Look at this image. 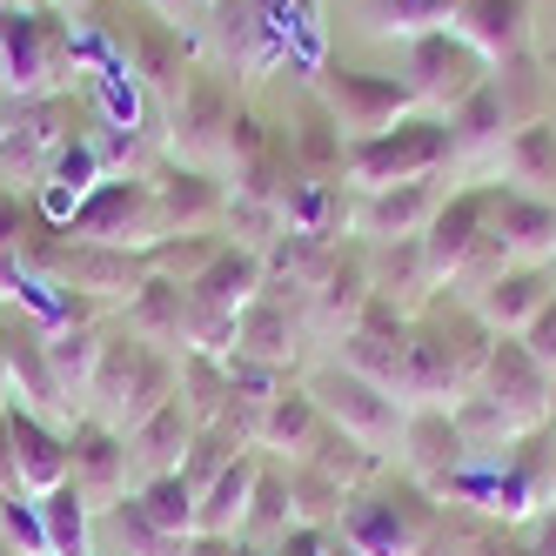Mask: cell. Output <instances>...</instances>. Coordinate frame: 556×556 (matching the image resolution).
<instances>
[{
	"label": "cell",
	"mask_w": 556,
	"mask_h": 556,
	"mask_svg": "<svg viewBox=\"0 0 556 556\" xmlns=\"http://www.w3.org/2000/svg\"><path fill=\"white\" fill-rule=\"evenodd\" d=\"M435 516H443V503H435L416 476H376V483H363L342 503L336 536L355 556H416L422 536L435 530Z\"/></svg>",
	"instance_id": "6da1fadb"
},
{
	"label": "cell",
	"mask_w": 556,
	"mask_h": 556,
	"mask_svg": "<svg viewBox=\"0 0 556 556\" xmlns=\"http://www.w3.org/2000/svg\"><path fill=\"white\" fill-rule=\"evenodd\" d=\"M175 389H181V355L122 336V342L101 349V369H94V389H88V416H101L108 429L128 435L162 403H175Z\"/></svg>",
	"instance_id": "7a4b0ae2"
},
{
	"label": "cell",
	"mask_w": 556,
	"mask_h": 556,
	"mask_svg": "<svg viewBox=\"0 0 556 556\" xmlns=\"http://www.w3.org/2000/svg\"><path fill=\"white\" fill-rule=\"evenodd\" d=\"M74 67H81V54H74V34H67L61 14L34 8V0H21V8L0 14V88H8L14 101L67 94Z\"/></svg>",
	"instance_id": "3957f363"
},
{
	"label": "cell",
	"mask_w": 556,
	"mask_h": 556,
	"mask_svg": "<svg viewBox=\"0 0 556 556\" xmlns=\"http://www.w3.org/2000/svg\"><path fill=\"white\" fill-rule=\"evenodd\" d=\"M443 168H450V128L435 122V114H409V122L342 148V181L355 194H376V188H395V181H422V175H443Z\"/></svg>",
	"instance_id": "277c9868"
},
{
	"label": "cell",
	"mask_w": 556,
	"mask_h": 556,
	"mask_svg": "<svg viewBox=\"0 0 556 556\" xmlns=\"http://www.w3.org/2000/svg\"><path fill=\"white\" fill-rule=\"evenodd\" d=\"M67 235H74V242H101V249L148 255L154 242H162V202H154V181L108 175L88 202L67 215Z\"/></svg>",
	"instance_id": "5b68a950"
},
{
	"label": "cell",
	"mask_w": 556,
	"mask_h": 556,
	"mask_svg": "<svg viewBox=\"0 0 556 556\" xmlns=\"http://www.w3.org/2000/svg\"><path fill=\"white\" fill-rule=\"evenodd\" d=\"M235 114H242V108H235L222 74H208V67H188L181 74V94L168 101V148L181 154V168H202V175L222 168V148H228Z\"/></svg>",
	"instance_id": "8992f818"
},
{
	"label": "cell",
	"mask_w": 556,
	"mask_h": 556,
	"mask_svg": "<svg viewBox=\"0 0 556 556\" xmlns=\"http://www.w3.org/2000/svg\"><path fill=\"white\" fill-rule=\"evenodd\" d=\"M308 395H315V403H323V422L329 429H342V435H355V443H363V450H376L382 463L395 456V443H403V403H395V395L389 389H376V382H363V376H355V369H323V376H315L308 382Z\"/></svg>",
	"instance_id": "52a82bcc"
},
{
	"label": "cell",
	"mask_w": 556,
	"mask_h": 556,
	"mask_svg": "<svg viewBox=\"0 0 556 556\" xmlns=\"http://www.w3.org/2000/svg\"><path fill=\"white\" fill-rule=\"evenodd\" d=\"M315 94H323V108H329V122L342 128V141H369V135H382L395 122H409V114H422L409 81H395V74L323 67V74H315Z\"/></svg>",
	"instance_id": "ba28073f"
},
{
	"label": "cell",
	"mask_w": 556,
	"mask_h": 556,
	"mask_svg": "<svg viewBox=\"0 0 556 556\" xmlns=\"http://www.w3.org/2000/svg\"><path fill=\"white\" fill-rule=\"evenodd\" d=\"M403 81H409L422 114L450 122V114L490 81V61L476 54L469 41H456L450 27H435V34H422V41H409V74H403Z\"/></svg>",
	"instance_id": "9c48e42d"
},
{
	"label": "cell",
	"mask_w": 556,
	"mask_h": 556,
	"mask_svg": "<svg viewBox=\"0 0 556 556\" xmlns=\"http://www.w3.org/2000/svg\"><path fill=\"white\" fill-rule=\"evenodd\" d=\"M483 242H490V181L450 188L443 208H435V222L422 228V268H429V282L435 289H456Z\"/></svg>",
	"instance_id": "30bf717a"
},
{
	"label": "cell",
	"mask_w": 556,
	"mask_h": 556,
	"mask_svg": "<svg viewBox=\"0 0 556 556\" xmlns=\"http://www.w3.org/2000/svg\"><path fill=\"white\" fill-rule=\"evenodd\" d=\"M476 389L490 395V403L516 422V435H536L549 429V403H556V376L536 363V355L516 342V336H496L483 376H476Z\"/></svg>",
	"instance_id": "8fae6325"
},
{
	"label": "cell",
	"mask_w": 556,
	"mask_h": 556,
	"mask_svg": "<svg viewBox=\"0 0 556 556\" xmlns=\"http://www.w3.org/2000/svg\"><path fill=\"white\" fill-rule=\"evenodd\" d=\"M369 302H376L369 249L363 242H342L336 262H329V275L302 295V329H308V342H336L342 349V336L369 315Z\"/></svg>",
	"instance_id": "7c38bea8"
},
{
	"label": "cell",
	"mask_w": 556,
	"mask_h": 556,
	"mask_svg": "<svg viewBox=\"0 0 556 556\" xmlns=\"http://www.w3.org/2000/svg\"><path fill=\"white\" fill-rule=\"evenodd\" d=\"M443 175H422V181H395V188H376V194H355L349 208V235L363 249H389V242H422V228L443 208Z\"/></svg>",
	"instance_id": "4fadbf2b"
},
{
	"label": "cell",
	"mask_w": 556,
	"mask_h": 556,
	"mask_svg": "<svg viewBox=\"0 0 556 556\" xmlns=\"http://www.w3.org/2000/svg\"><path fill=\"white\" fill-rule=\"evenodd\" d=\"M67 94L54 101H14L0 114V181H48L54 154L67 148Z\"/></svg>",
	"instance_id": "5bb4252c"
},
{
	"label": "cell",
	"mask_w": 556,
	"mask_h": 556,
	"mask_svg": "<svg viewBox=\"0 0 556 556\" xmlns=\"http://www.w3.org/2000/svg\"><path fill=\"white\" fill-rule=\"evenodd\" d=\"M34 268H48L61 289H81L101 302H128L148 282V255L101 249V242H48V249H34Z\"/></svg>",
	"instance_id": "9a60e30c"
},
{
	"label": "cell",
	"mask_w": 556,
	"mask_h": 556,
	"mask_svg": "<svg viewBox=\"0 0 556 556\" xmlns=\"http://www.w3.org/2000/svg\"><path fill=\"white\" fill-rule=\"evenodd\" d=\"M67 483L88 496L94 516L114 509L122 496H135V483H128V435L108 429L101 416L67 422Z\"/></svg>",
	"instance_id": "2e32d148"
},
{
	"label": "cell",
	"mask_w": 556,
	"mask_h": 556,
	"mask_svg": "<svg viewBox=\"0 0 556 556\" xmlns=\"http://www.w3.org/2000/svg\"><path fill=\"white\" fill-rule=\"evenodd\" d=\"M443 128H450V168H456L463 181H496V175H503V148H509L516 122H509V108H503L496 81L476 88Z\"/></svg>",
	"instance_id": "e0dca14e"
},
{
	"label": "cell",
	"mask_w": 556,
	"mask_h": 556,
	"mask_svg": "<svg viewBox=\"0 0 556 556\" xmlns=\"http://www.w3.org/2000/svg\"><path fill=\"white\" fill-rule=\"evenodd\" d=\"M395 463H403V476H416V483L443 503V490L476 463L469 443H463V429H456V409H409L403 416V443H395Z\"/></svg>",
	"instance_id": "ac0fdd59"
},
{
	"label": "cell",
	"mask_w": 556,
	"mask_h": 556,
	"mask_svg": "<svg viewBox=\"0 0 556 556\" xmlns=\"http://www.w3.org/2000/svg\"><path fill=\"white\" fill-rule=\"evenodd\" d=\"M443 8H450L443 27L483 54L490 74L509 61H530V0H443Z\"/></svg>",
	"instance_id": "d6986e66"
},
{
	"label": "cell",
	"mask_w": 556,
	"mask_h": 556,
	"mask_svg": "<svg viewBox=\"0 0 556 556\" xmlns=\"http://www.w3.org/2000/svg\"><path fill=\"white\" fill-rule=\"evenodd\" d=\"M490 235L503 242V255L516 268H549V255H556V202H536V194H516V188L490 181Z\"/></svg>",
	"instance_id": "ffe728a7"
},
{
	"label": "cell",
	"mask_w": 556,
	"mask_h": 556,
	"mask_svg": "<svg viewBox=\"0 0 556 556\" xmlns=\"http://www.w3.org/2000/svg\"><path fill=\"white\" fill-rule=\"evenodd\" d=\"M302 302H275V295H255L242 315H235V355H249L262 369H295L302 363Z\"/></svg>",
	"instance_id": "44dd1931"
},
{
	"label": "cell",
	"mask_w": 556,
	"mask_h": 556,
	"mask_svg": "<svg viewBox=\"0 0 556 556\" xmlns=\"http://www.w3.org/2000/svg\"><path fill=\"white\" fill-rule=\"evenodd\" d=\"M8 429H14V469H21V490L27 496H48L67 483V429L34 416L21 403H8Z\"/></svg>",
	"instance_id": "7402d4cb"
},
{
	"label": "cell",
	"mask_w": 556,
	"mask_h": 556,
	"mask_svg": "<svg viewBox=\"0 0 556 556\" xmlns=\"http://www.w3.org/2000/svg\"><path fill=\"white\" fill-rule=\"evenodd\" d=\"M154 202H162V242L168 235H222L228 215V188L202 168H181L154 181Z\"/></svg>",
	"instance_id": "603a6c76"
},
{
	"label": "cell",
	"mask_w": 556,
	"mask_h": 556,
	"mask_svg": "<svg viewBox=\"0 0 556 556\" xmlns=\"http://www.w3.org/2000/svg\"><path fill=\"white\" fill-rule=\"evenodd\" d=\"M556 295V282H549V268H503L496 275V282H483V289H469L463 302L476 308V315H483V323L496 329V336H523V323H530V315L543 308Z\"/></svg>",
	"instance_id": "cb8c5ba5"
},
{
	"label": "cell",
	"mask_w": 556,
	"mask_h": 556,
	"mask_svg": "<svg viewBox=\"0 0 556 556\" xmlns=\"http://www.w3.org/2000/svg\"><path fill=\"white\" fill-rule=\"evenodd\" d=\"M101 349H108V336L88 329V323H67V329L48 336V369H54V395H61L67 422L88 416V389H94V369H101Z\"/></svg>",
	"instance_id": "d4e9b609"
},
{
	"label": "cell",
	"mask_w": 556,
	"mask_h": 556,
	"mask_svg": "<svg viewBox=\"0 0 556 556\" xmlns=\"http://www.w3.org/2000/svg\"><path fill=\"white\" fill-rule=\"evenodd\" d=\"M188 443H194V416L181 409V395H175V403H162L141 429H128V483L141 490V483H154V476L181 469Z\"/></svg>",
	"instance_id": "484cf974"
},
{
	"label": "cell",
	"mask_w": 556,
	"mask_h": 556,
	"mask_svg": "<svg viewBox=\"0 0 556 556\" xmlns=\"http://www.w3.org/2000/svg\"><path fill=\"white\" fill-rule=\"evenodd\" d=\"M255 476H262V450H242L215 483H202L194 536H242L249 530V503H255Z\"/></svg>",
	"instance_id": "4316f807"
},
{
	"label": "cell",
	"mask_w": 556,
	"mask_h": 556,
	"mask_svg": "<svg viewBox=\"0 0 556 556\" xmlns=\"http://www.w3.org/2000/svg\"><path fill=\"white\" fill-rule=\"evenodd\" d=\"M315 429H323V403L308 395V382L302 389H275L268 395V409L255 416V450L268 456V463H295L308 443H315Z\"/></svg>",
	"instance_id": "83f0119b"
},
{
	"label": "cell",
	"mask_w": 556,
	"mask_h": 556,
	"mask_svg": "<svg viewBox=\"0 0 556 556\" xmlns=\"http://www.w3.org/2000/svg\"><path fill=\"white\" fill-rule=\"evenodd\" d=\"M268 289V262L255 249H235L222 242V255L188 282V302H202V308H222V315H242L255 295Z\"/></svg>",
	"instance_id": "f1b7e54d"
},
{
	"label": "cell",
	"mask_w": 556,
	"mask_h": 556,
	"mask_svg": "<svg viewBox=\"0 0 556 556\" xmlns=\"http://www.w3.org/2000/svg\"><path fill=\"white\" fill-rule=\"evenodd\" d=\"M181 315H188V289L168 282V275H148V282L122 302L128 336L148 342V349H168V355H181Z\"/></svg>",
	"instance_id": "f546056e"
},
{
	"label": "cell",
	"mask_w": 556,
	"mask_h": 556,
	"mask_svg": "<svg viewBox=\"0 0 556 556\" xmlns=\"http://www.w3.org/2000/svg\"><path fill=\"white\" fill-rule=\"evenodd\" d=\"M503 188L536 194V202H556V122H523L503 148Z\"/></svg>",
	"instance_id": "4dcf8cb0"
},
{
	"label": "cell",
	"mask_w": 556,
	"mask_h": 556,
	"mask_svg": "<svg viewBox=\"0 0 556 556\" xmlns=\"http://www.w3.org/2000/svg\"><path fill=\"white\" fill-rule=\"evenodd\" d=\"M188 543H194V536H188ZM188 543L168 536V530H154L148 509H141L135 496H122L114 509L94 516V556H188Z\"/></svg>",
	"instance_id": "1f68e13d"
},
{
	"label": "cell",
	"mask_w": 556,
	"mask_h": 556,
	"mask_svg": "<svg viewBox=\"0 0 556 556\" xmlns=\"http://www.w3.org/2000/svg\"><path fill=\"white\" fill-rule=\"evenodd\" d=\"M41 516H48V556H94V509L74 483L48 490Z\"/></svg>",
	"instance_id": "d6a6232c"
},
{
	"label": "cell",
	"mask_w": 556,
	"mask_h": 556,
	"mask_svg": "<svg viewBox=\"0 0 556 556\" xmlns=\"http://www.w3.org/2000/svg\"><path fill=\"white\" fill-rule=\"evenodd\" d=\"M135 503L148 509V523H154V530H168V536L188 543V536H194V503H202V490H194L181 469H168V476H154V483H141Z\"/></svg>",
	"instance_id": "836d02e7"
},
{
	"label": "cell",
	"mask_w": 556,
	"mask_h": 556,
	"mask_svg": "<svg viewBox=\"0 0 556 556\" xmlns=\"http://www.w3.org/2000/svg\"><path fill=\"white\" fill-rule=\"evenodd\" d=\"M363 14H369V34H403V41H422L450 21L443 0H363Z\"/></svg>",
	"instance_id": "e575fe53"
},
{
	"label": "cell",
	"mask_w": 556,
	"mask_h": 556,
	"mask_svg": "<svg viewBox=\"0 0 556 556\" xmlns=\"http://www.w3.org/2000/svg\"><path fill=\"white\" fill-rule=\"evenodd\" d=\"M0 543H14L21 556H48L41 496H27V490H8V496H0Z\"/></svg>",
	"instance_id": "d590c367"
},
{
	"label": "cell",
	"mask_w": 556,
	"mask_h": 556,
	"mask_svg": "<svg viewBox=\"0 0 556 556\" xmlns=\"http://www.w3.org/2000/svg\"><path fill=\"white\" fill-rule=\"evenodd\" d=\"M490 81H496V94H503V108H509V122H516V128H523V122H543V114H536V101H543V67H536V54L496 67Z\"/></svg>",
	"instance_id": "8d00e7d4"
},
{
	"label": "cell",
	"mask_w": 556,
	"mask_h": 556,
	"mask_svg": "<svg viewBox=\"0 0 556 556\" xmlns=\"http://www.w3.org/2000/svg\"><path fill=\"white\" fill-rule=\"evenodd\" d=\"M516 342H523V349L536 355V363L556 376V295H549V302L530 315V323H523V336H516Z\"/></svg>",
	"instance_id": "74e56055"
},
{
	"label": "cell",
	"mask_w": 556,
	"mask_h": 556,
	"mask_svg": "<svg viewBox=\"0 0 556 556\" xmlns=\"http://www.w3.org/2000/svg\"><path fill=\"white\" fill-rule=\"evenodd\" d=\"M21 228H27V208H21V194L0 181V255H21Z\"/></svg>",
	"instance_id": "f35d334b"
},
{
	"label": "cell",
	"mask_w": 556,
	"mask_h": 556,
	"mask_svg": "<svg viewBox=\"0 0 556 556\" xmlns=\"http://www.w3.org/2000/svg\"><path fill=\"white\" fill-rule=\"evenodd\" d=\"M188 556H268V543H255V536H194Z\"/></svg>",
	"instance_id": "ab89813d"
},
{
	"label": "cell",
	"mask_w": 556,
	"mask_h": 556,
	"mask_svg": "<svg viewBox=\"0 0 556 556\" xmlns=\"http://www.w3.org/2000/svg\"><path fill=\"white\" fill-rule=\"evenodd\" d=\"M523 556H556V509L536 516V530L523 536Z\"/></svg>",
	"instance_id": "60d3db41"
},
{
	"label": "cell",
	"mask_w": 556,
	"mask_h": 556,
	"mask_svg": "<svg viewBox=\"0 0 556 556\" xmlns=\"http://www.w3.org/2000/svg\"><path fill=\"white\" fill-rule=\"evenodd\" d=\"M34 8H48V14H61V21H81L94 0H34Z\"/></svg>",
	"instance_id": "b9f144b4"
},
{
	"label": "cell",
	"mask_w": 556,
	"mask_h": 556,
	"mask_svg": "<svg viewBox=\"0 0 556 556\" xmlns=\"http://www.w3.org/2000/svg\"><path fill=\"white\" fill-rule=\"evenodd\" d=\"M8 395H14V382H8V329H0V409H8Z\"/></svg>",
	"instance_id": "7bdbcfd3"
},
{
	"label": "cell",
	"mask_w": 556,
	"mask_h": 556,
	"mask_svg": "<svg viewBox=\"0 0 556 556\" xmlns=\"http://www.w3.org/2000/svg\"><path fill=\"white\" fill-rule=\"evenodd\" d=\"M181 8H202V14H208V0H181Z\"/></svg>",
	"instance_id": "ee69618b"
},
{
	"label": "cell",
	"mask_w": 556,
	"mask_h": 556,
	"mask_svg": "<svg viewBox=\"0 0 556 556\" xmlns=\"http://www.w3.org/2000/svg\"><path fill=\"white\" fill-rule=\"evenodd\" d=\"M0 556H21V549H14V543H0Z\"/></svg>",
	"instance_id": "f6af8a7d"
},
{
	"label": "cell",
	"mask_w": 556,
	"mask_h": 556,
	"mask_svg": "<svg viewBox=\"0 0 556 556\" xmlns=\"http://www.w3.org/2000/svg\"><path fill=\"white\" fill-rule=\"evenodd\" d=\"M549 435H556V403H549Z\"/></svg>",
	"instance_id": "bcb514c9"
},
{
	"label": "cell",
	"mask_w": 556,
	"mask_h": 556,
	"mask_svg": "<svg viewBox=\"0 0 556 556\" xmlns=\"http://www.w3.org/2000/svg\"><path fill=\"white\" fill-rule=\"evenodd\" d=\"M549 282H556V255H549Z\"/></svg>",
	"instance_id": "7dc6e473"
},
{
	"label": "cell",
	"mask_w": 556,
	"mask_h": 556,
	"mask_svg": "<svg viewBox=\"0 0 556 556\" xmlns=\"http://www.w3.org/2000/svg\"><path fill=\"white\" fill-rule=\"evenodd\" d=\"M162 8H181V0H162Z\"/></svg>",
	"instance_id": "c3c4849f"
}]
</instances>
